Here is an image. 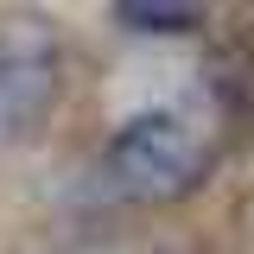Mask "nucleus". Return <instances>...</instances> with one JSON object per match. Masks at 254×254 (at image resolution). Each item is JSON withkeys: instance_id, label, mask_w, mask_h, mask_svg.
I'll list each match as a JSON object with an SVG mask.
<instances>
[{"instance_id": "f257e3e1", "label": "nucleus", "mask_w": 254, "mask_h": 254, "mask_svg": "<svg viewBox=\"0 0 254 254\" xmlns=\"http://www.w3.org/2000/svg\"><path fill=\"white\" fill-rule=\"evenodd\" d=\"M210 165H216V127H203L185 108H140L108 133L95 178L127 203H172L203 185Z\"/></svg>"}, {"instance_id": "f03ea898", "label": "nucleus", "mask_w": 254, "mask_h": 254, "mask_svg": "<svg viewBox=\"0 0 254 254\" xmlns=\"http://www.w3.org/2000/svg\"><path fill=\"white\" fill-rule=\"evenodd\" d=\"M58 95V38L45 19H13L0 32V146L26 140Z\"/></svg>"}, {"instance_id": "20e7f679", "label": "nucleus", "mask_w": 254, "mask_h": 254, "mask_svg": "<svg viewBox=\"0 0 254 254\" xmlns=\"http://www.w3.org/2000/svg\"><path fill=\"white\" fill-rule=\"evenodd\" d=\"M76 254H172V248H127V242H95V248H76Z\"/></svg>"}, {"instance_id": "7ed1b4c3", "label": "nucleus", "mask_w": 254, "mask_h": 254, "mask_svg": "<svg viewBox=\"0 0 254 254\" xmlns=\"http://www.w3.org/2000/svg\"><path fill=\"white\" fill-rule=\"evenodd\" d=\"M115 26L146 32V38H165V32L203 26V6H178V0H121V6H115Z\"/></svg>"}]
</instances>
